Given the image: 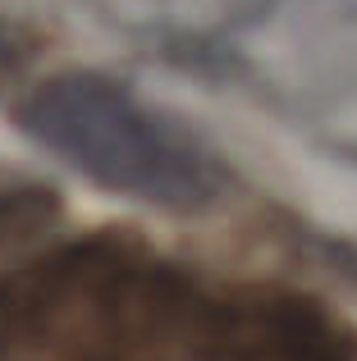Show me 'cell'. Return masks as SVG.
Masks as SVG:
<instances>
[{
    "instance_id": "obj_1",
    "label": "cell",
    "mask_w": 357,
    "mask_h": 361,
    "mask_svg": "<svg viewBox=\"0 0 357 361\" xmlns=\"http://www.w3.org/2000/svg\"><path fill=\"white\" fill-rule=\"evenodd\" d=\"M0 361H357V334L303 293H215L92 238L0 279Z\"/></svg>"
},
{
    "instance_id": "obj_2",
    "label": "cell",
    "mask_w": 357,
    "mask_h": 361,
    "mask_svg": "<svg viewBox=\"0 0 357 361\" xmlns=\"http://www.w3.org/2000/svg\"><path fill=\"white\" fill-rule=\"evenodd\" d=\"M23 128L101 188L156 206H202L220 188V169L188 133L97 73H64L37 87Z\"/></svg>"
}]
</instances>
